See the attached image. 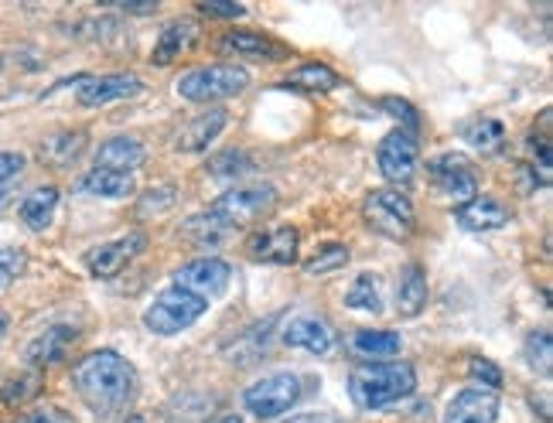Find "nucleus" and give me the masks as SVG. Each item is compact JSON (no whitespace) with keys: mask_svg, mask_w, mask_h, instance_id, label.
I'll return each mask as SVG.
<instances>
[{"mask_svg":"<svg viewBox=\"0 0 553 423\" xmlns=\"http://www.w3.org/2000/svg\"><path fill=\"white\" fill-rule=\"evenodd\" d=\"M137 369L127 355L113 352V348H99L89 352L72 366V389L79 400L89 406V413L99 420H110L127 413V406L137 396Z\"/></svg>","mask_w":553,"mask_h":423,"instance_id":"nucleus-1","label":"nucleus"},{"mask_svg":"<svg viewBox=\"0 0 553 423\" xmlns=\"http://www.w3.org/2000/svg\"><path fill=\"white\" fill-rule=\"evenodd\" d=\"M417 389V372L407 362H362L349 372V400L359 410H383Z\"/></svg>","mask_w":553,"mask_h":423,"instance_id":"nucleus-2","label":"nucleus"},{"mask_svg":"<svg viewBox=\"0 0 553 423\" xmlns=\"http://www.w3.org/2000/svg\"><path fill=\"white\" fill-rule=\"evenodd\" d=\"M250 86V72L243 65H198V69L181 72L175 89L188 103H219V99H233Z\"/></svg>","mask_w":553,"mask_h":423,"instance_id":"nucleus-3","label":"nucleus"},{"mask_svg":"<svg viewBox=\"0 0 553 423\" xmlns=\"http://www.w3.org/2000/svg\"><path fill=\"white\" fill-rule=\"evenodd\" d=\"M274 205H277L274 185H250V188H233V192L219 195L205 215H209L219 229L233 232V229L253 226L257 219H263V215H270L274 212Z\"/></svg>","mask_w":553,"mask_h":423,"instance_id":"nucleus-4","label":"nucleus"},{"mask_svg":"<svg viewBox=\"0 0 553 423\" xmlns=\"http://www.w3.org/2000/svg\"><path fill=\"white\" fill-rule=\"evenodd\" d=\"M362 219H366L369 229L393 239V243H403L417 226L414 202L403 192H396V188H376V192H369L366 202H362Z\"/></svg>","mask_w":553,"mask_h":423,"instance_id":"nucleus-5","label":"nucleus"},{"mask_svg":"<svg viewBox=\"0 0 553 423\" xmlns=\"http://www.w3.org/2000/svg\"><path fill=\"white\" fill-rule=\"evenodd\" d=\"M209 311V301H202V297L188 294V290L181 287H168L161 290L158 297H154V304L144 311V328L151 331V335H181V331H188L195 325L202 314Z\"/></svg>","mask_w":553,"mask_h":423,"instance_id":"nucleus-6","label":"nucleus"},{"mask_svg":"<svg viewBox=\"0 0 553 423\" xmlns=\"http://www.w3.org/2000/svg\"><path fill=\"white\" fill-rule=\"evenodd\" d=\"M304 386L297 372H274V376H263L260 383H253L243 393V403L253 417L260 420H277L280 413L294 410V403L301 400Z\"/></svg>","mask_w":553,"mask_h":423,"instance_id":"nucleus-7","label":"nucleus"},{"mask_svg":"<svg viewBox=\"0 0 553 423\" xmlns=\"http://www.w3.org/2000/svg\"><path fill=\"white\" fill-rule=\"evenodd\" d=\"M229 280H233V267L219 256H198V260L181 263L171 277V287H181L188 294L202 297V301H216L229 290Z\"/></svg>","mask_w":553,"mask_h":423,"instance_id":"nucleus-8","label":"nucleus"},{"mask_svg":"<svg viewBox=\"0 0 553 423\" xmlns=\"http://www.w3.org/2000/svg\"><path fill=\"white\" fill-rule=\"evenodd\" d=\"M417 157H420V144L417 134H407V130H390L383 140H379V174H383L390 185H410L417 174Z\"/></svg>","mask_w":553,"mask_h":423,"instance_id":"nucleus-9","label":"nucleus"},{"mask_svg":"<svg viewBox=\"0 0 553 423\" xmlns=\"http://www.w3.org/2000/svg\"><path fill=\"white\" fill-rule=\"evenodd\" d=\"M144 250H147V236H144V232H127V236L110 239V243H103V246H96V250H89L86 256H82V263H86L89 277L113 280L117 273L127 270L130 263H134Z\"/></svg>","mask_w":553,"mask_h":423,"instance_id":"nucleus-10","label":"nucleus"},{"mask_svg":"<svg viewBox=\"0 0 553 423\" xmlns=\"http://www.w3.org/2000/svg\"><path fill=\"white\" fill-rule=\"evenodd\" d=\"M427 174H431L434 188L444 198H455V202H472L478 195V174L472 168L465 154H441L434 161H427Z\"/></svg>","mask_w":553,"mask_h":423,"instance_id":"nucleus-11","label":"nucleus"},{"mask_svg":"<svg viewBox=\"0 0 553 423\" xmlns=\"http://www.w3.org/2000/svg\"><path fill=\"white\" fill-rule=\"evenodd\" d=\"M140 93H144V82L134 72H113V76H82L76 99L86 110H96V106L117 103V99H134Z\"/></svg>","mask_w":553,"mask_h":423,"instance_id":"nucleus-12","label":"nucleus"},{"mask_svg":"<svg viewBox=\"0 0 553 423\" xmlns=\"http://www.w3.org/2000/svg\"><path fill=\"white\" fill-rule=\"evenodd\" d=\"M297 246H301V232L294 226H277L253 232L246 239V256L253 263H270V267H291L297 263Z\"/></svg>","mask_w":553,"mask_h":423,"instance_id":"nucleus-13","label":"nucleus"},{"mask_svg":"<svg viewBox=\"0 0 553 423\" xmlns=\"http://www.w3.org/2000/svg\"><path fill=\"white\" fill-rule=\"evenodd\" d=\"M76 342H79V328L52 325L24 345V362H28V369H35V372L48 369V366H59V362H65V355L72 352V345Z\"/></svg>","mask_w":553,"mask_h":423,"instance_id":"nucleus-14","label":"nucleus"},{"mask_svg":"<svg viewBox=\"0 0 553 423\" xmlns=\"http://www.w3.org/2000/svg\"><path fill=\"white\" fill-rule=\"evenodd\" d=\"M284 345L301 348L311 355H328L335 348V331L318 314H294L284 325Z\"/></svg>","mask_w":553,"mask_h":423,"instance_id":"nucleus-15","label":"nucleus"},{"mask_svg":"<svg viewBox=\"0 0 553 423\" xmlns=\"http://www.w3.org/2000/svg\"><path fill=\"white\" fill-rule=\"evenodd\" d=\"M499 420V393L482 386L461 389L444 410V423H495Z\"/></svg>","mask_w":553,"mask_h":423,"instance_id":"nucleus-16","label":"nucleus"},{"mask_svg":"<svg viewBox=\"0 0 553 423\" xmlns=\"http://www.w3.org/2000/svg\"><path fill=\"white\" fill-rule=\"evenodd\" d=\"M513 212L499 202V198L489 195H475L472 202L458 205L455 209V222L465 232H495V229H506Z\"/></svg>","mask_w":553,"mask_h":423,"instance_id":"nucleus-17","label":"nucleus"},{"mask_svg":"<svg viewBox=\"0 0 553 423\" xmlns=\"http://www.w3.org/2000/svg\"><path fill=\"white\" fill-rule=\"evenodd\" d=\"M144 161H147V147L137 137H110L96 151V168L120 171V174H134L137 168H144Z\"/></svg>","mask_w":553,"mask_h":423,"instance_id":"nucleus-18","label":"nucleus"},{"mask_svg":"<svg viewBox=\"0 0 553 423\" xmlns=\"http://www.w3.org/2000/svg\"><path fill=\"white\" fill-rule=\"evenodd\" d=\"M226 123H229V113L226 110H209V113H202V116H195L192 123H185V127L178 130V140H175V147L181 154H198V151H205V147L216 140L222 130H226Z\"/></svg>","mask_w":553,"mask_h":423,"instance_id":"nucleus-19","label":"nucleus"},{"mask_svg":"<svg viewBox=\"0 0 553 423\" xmlns=\"http://www.w3.org/2000/svg\"><path fill=\"white\" fill-rule=\"evenodd\" d=\"M198 38V24L188 18H178L171 24H164L158 41H154V52H151V65H171L181 52L195 45Z\"/></svg>","mask_w":553,"mask_h":423,"instance_id":"nucleus-20","label":"nucleus"},{"mask_svg":"<svg viewBox=\"0 0 553 423\" xmlns=\"http://www.w3.org/2000/svg\"><path fill=\"white\" fill-rule=\"evenodd\" d=\"M427 297H431V290H427L424 270L417 263H407L400 273V284H396V314L400 318H417L427 308Z\"/></svg>","mask_w":553,"mask_h":423,"instance_id":"nucleus-21","label":"nucleus"},{"mask_svg":"<svg viewBox=\"0 0 553 423\" xmlns=\"http://www.w3.org/2000/svg\"><path fill=\"white\" fill-rule=\"evenodd\" d=\"M219 52L236 55V58H284L287 55L274 38L257 35V31H229V35L219 38Z\"/></svg>","mask_w":553,"mask_h":423,"instance_id":"nucleus-22","label":"nucleus"},{"mask_svg":"<svg viewBox=\"0 0 553 423\" xmlns=\"http://www.w3.org/2000/svg\"><path fill=\"white\" fill-rule=\"evenodd\" d=\"M55 209H59V188H55V185H41V188H35V192L24 195L18 215H21V222L31 232H45L48 226H52Z\"/></svg>","mask_w":553,"mask_h":423,"instance_id":"nucleus-23","label":"nucleus"},{"mask_svg":"<svg viewBox=\"0 0 553 423\" xmlns=\"http://www.w3.org/2000/svg\"><path fill=\"white\" fill-rule=\"evenodd\" d=\"M79 192L96 195V198H127V195H134V174L93 168L79 178Z\"/></svg>","mask_w":553,"mask_h":423,"instance_id":"nucleus-24","label":"nucleus"},{"mask_svg":"<svg viewBox=\"0 0 553 423\" xmlns=\"http://www.w3.org/2000/svg\"><path fill=\"white\" fill-rule=\"evenodd\" d=\"M352 352L366 362H390L396 352H400V335L396 331H373V328H362L352 335Z\"/></svg>","mask_w":553,"mask_h":423,"instance_id":"nucleus-25","label":"nucleus"},{"mask_svg":"<svg viewBox=\"0 0 553 423\" xmlns=\"http://www.w3.org/2000/svg\"><path fill=\"white\" fill-rule=\"evenodd\" d=\"M461 137H465V144H472L475 151H482V154H499L502 147H506V127H502L499 120H492V116H475V120H468L465 127H461Z\"/></svg>","mask_w":553,"mask_h":423,"instance_id":"nucleus-26","label":"nucleus"},{"mask_svg":"<svg viewBox=\"0 0 553 423\" xmlns=\"http://www.w3.org/2000/svg\"><path fill=\"white\" fill-rule=\"evenodd\" d=\"M284 82L294 89H304V93H332V89L342 86V76L321 62H308L301 69H294Z\"/></svg>","mask_w":553,"mask_h":423,"instance_id":"nucleus-27","label":"nucleus"},{"mask_svg":"<svg viewBox=\"0 0 553 423\" xmlns=\"http://www.w3.org/2000/svg\"><path fill=\"white\" fill-rule=\"evenodd\" d=\"M86 151V134L72 130V134H55L41 144V157L55 168H69L72 161H79V154Z\"/></svg>","mask_w":553,"mask_h":423,"instance_id":"nucleus-28","label":"nucleus"},{"mask_svg":"<svg viewBox=\"0 0 553 423\" xmlns=\"http://www.w3.org/2000/svg\"><path fill=\"white\" fill-rule=\"evenodd\" d=\"M345 308L366 311V314L383 311V294H379V280L373 273H359V277L352 280V287L345 290Z\"/></svg>","mask_w":553,"mask_h":423,"instance_id":"nucleus-29","label":"nucleus"},{"mask_svg":"<svg viewBox=\"0 0 553 423\" xmlns=\"http://www.w3.org/2000/svg\"><path fill=\"white\" fill-rule=\"evenodd\" d=\"M349 246H342V243H325V246H318V253L311 256L308 263H304V273L308 277H328V273H338L349 263Z\"/></svg>","mask_w":553,"mask_h":423,"instance_id":"nucleus-30","label":"nucleus"},{"mask_svg":"<svg viewBox=\"0 0 553 423\" xmlns=\"http://www.w3.org/2000/svg\"><path fill=\"white\" fill-rule=\"evenodd\" d=\"M550 352H553V338H550L547 328L530 331V335H526V345H523L526 366H530L533 372H540L543 379L550 376Z\"/></svg>","mask_w":553,"mask_h":423,"instance_id":"nucleus-31","label":"nucleus"},{"mask_svg":"<svg viewBox=\"0 0 553 423\" xmlns=\"http://www.w3.org/2000/svg\"><path fill=\"white\" fill-rule=\"evenodd\" d=\"M38 389H41V372L28 369V372H21V376H11V379H4V383H0V400L18 406L24 400H31Z\"/></svg>","mask_w":553,"mask_h":423,"instance_id":"nucleus-32","label":"nucleus"},{"mask_svg":"<svg viewBox=\"0 0 553 423\" xmlns=\"http://www.w3.org/2000/svg\"><path fill=\"white\" fill-rule=\"evenodd\" d=\"M250 171H253V161L243 151H222L209 161V174H216L222 181L243 178V174H250Z\"/></svg>","mask_w":553,"mask_h":423,"instance_id":"nucleus-33","label":"nucleus"},{"mask_svg":"<svg viewBox=\"0 0 553 423\" xmlns=\"http://www.w3.org/2000/svg\"><path fill=\"white\" fill-rule=\"evenodd\" d=\"M468 376H472V383H482V389H492V393H499L502 389V369L495 366L492 359H485V355H472V362H468Z\"/></svg>","mask_w":553,"mask_h":423,"instance_id":"nucleus-34","label":"nucleus"},{"mask_svg":"<svg viewBox=\"0 0 553 423\" xmlns=\"http://www.w3.org/2000/svg\"><path fill=\"white\" fill-rule=\"evenodd\" d=\"M175 188L171 185H161V188H151V192H144V198L137 202V215L144 219V215H161V212H168L171 205H175Z\"/></svg>","mask_w":553,"mask_h":423,"instance_id":"nucleus-35","label":"nucleus"},{"mask_svg":"<svg viewBox=\"0 0 553 423\" xmlns=\"http://www.w3.org/2000/svg\"><path fill=\"white\" fill-rule=\"evenodd\" d=\"M383 110L393 116V120H400V130H407V134H417L420 130V116L414 106L407 103V99H396V96H386L383 99Z\"/></svg>","mask_w":553,"mask_h":423,"instance_id":"nucleus-36","label":"nucleus"},{"mask_svg":"<svg viewBox=\"0 0 553 423\" xmlns=\"http://www.w3.org/2000/svg\"><path fill=\"white\" fill-rule=\"evenodd\" d=\"M198 14L219 18V21H239V18H246V7L236 4V0H202V4H198Z\"/></svg>","mask_w":553,"mask_h":423,"instance_id":"nucleus-37","label":"nucleus"},{"mask_svg":"<svg viewBox=\"0 0 553 423\" xmlns=\"http://www.w3.org/2000/svg\"><path fill=\"white\" fill-rule=\"evenodd\" d=\"M18 423H76V417L69 410H62V406H35Z\"/></svg>","mask_w":553,"mask_h":423,"instance_id":"nucleus-38","label":"nucleus"},{"mask_svg":"<svg viewBox=\"0 0 553 423\" xmlns=\"http://www.w3.org/2000/svg\"><path fill=\"white\" fill-rule=\"evenodd\" d=\"M24 154L18 151H0V185H7L11 178H18V174L24 171Z\"/></svg>","mask_w":553,"mask_h":423,"instance_id":"nucleus-39","label":"nucleus"},{"mask_svg":"<svg viewBox=\"0 0 553 423\" xmlns=\"http://www.w3.org/2000/svg\"><path fill=\"white\" fill-rule=\"evenodd\" d=\"M284 423H345V420L332 410H308V413H294Z\"/></svg>","mask_w":553,"mask_h":423,"instance_id":"nucleus-40","label":"nucleus"},{"mask_svg":"<svg viewBox=\"0 0 553 423\" xmlns=\"http://www.w3.org/2000/svg\"><path fill=\"white\" fill-rule=\"evenodd\" d=\"M117 7L123 14H154L158 0H117Z\"/></svg>","mask_w":553,"mask_h":423,"instance_id":"nucleus-41","label":"nucleus"},{"mask_svg":"<svg viewBox=\"0 0 553 423\" xmlns=\"http://www.w3.org/2000/svg\"><path fill=\"white\" fill-rule=\"evenodd\" d=\"M21 267V260H18V253H11V250H0V284H7V280L18 273Z\"/></svg>","mask_w":553,"mask_h":423,"instance_id":"nucleus-42","label":"nucleus"},{"mask_svg":"<svg viewBox=\"0 0 553 423\" xmlns=\"http://www.w3.org/2000/svg\"><path fill=\"white\" fill-rule=\"evenodd\" d=\"M7 325H11V318H7V314L0 311V342H4V335H7Z\"/></svg>","mask_w":553,"mask_h":423,"instance_id":"nucleus-43","label":"nucleus"},{"mask_svg":"<svg viewBox=\"0 0 553 423\" xmlns=\"http://www.w3.org/2000/svg\"><path fill=\"white\" fill-rule=\"evenodd\" d=\"M212 423H243V417H236V413H226V417L212 420Z\"/></svg>","mask_w":553,"mask_h":423,"instance_id":"nucleus-44","label":"nucleus"},{"mask_svg":"<svg viewBox=\"0 0 553 423\" xmlns=\"http://www.w3.org/2000/svg\"><path fill=\"white\" fill-rule=\"evenodd\" d=\"M127 423H144V420H140V417H130Z\"/></svg>","mask_w":553,"mask_h":423,"instance_id":"nucleus-45","label":"nucleus"},{"mask_svg":"<svg viewBox=\"0 0 553 423\" xmlns=\"http://www.w3.org/2000/svg\"><path fill=\"white\" fill-rule=\"evenodd\" d=\"M0 72H4V58H0Z\"/></svg>","mask_w":553,"mask_h":423,"instance_id":"nucleus-46","label":"nucleus"}]
</instances>
